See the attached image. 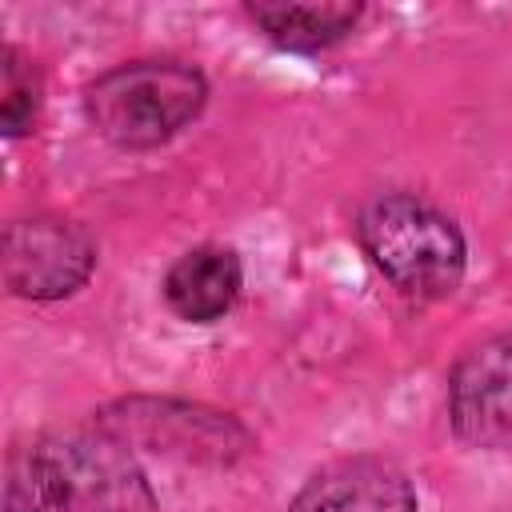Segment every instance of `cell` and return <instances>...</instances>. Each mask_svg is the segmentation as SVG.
Masks as SVG:
<instances>
[{
    "mask_svg": "<svg viewBox=\"0 0 512 512\" xmlns=\"http://www.w3.org/2000/svg\"><path fill=\"white\" fill-rule=\"evenodd\" d=\"M4 512H160V500L136 452L88 420L8 448Z\"/></svg>",
    "mask_w": 512,
    "mask_h": 512,
    "instance_id": "obj_1",
    "label": "cell"
},
{
    "mask_svg": "<svg viewBox=\"0 0 512 512\" xmlns=\"http://www.w3.org/2000/svg\"><path fill=\"white\" fill-rule=\"evenodd\" d=\"M352 236L372 268L408 300H448L468 272V244L460 224L420 192L392 188L360 204Z\"/></svg>",
    "mask_w": 512,
    "mask_h": 512,
    "instance_id": "obj_2",
    "label": "cell"
},
{
    "mask_svg": "<svg viewBox=\"0 0 512 512\" xmlns=\"http://www.w3.org/2000/svg\"><path fill=\"white\" fill-rule=\"evenodd\" d=\"M80 104L100 140L124 152H152L200 120L208 76L176 56H140L92 76Z\"/></svg>",
    "mask_w": 512,
    "mask_h": 512,
    "instance_id": "obj_3",
    "label": "cell"
},
{
    "mask_svg": "<svg viewBox=\"0 0 512 512\" xmlns=\"http://www.w3.org/2000/svg\"><path fill=\"white\" fill-rule=\"evenodd\" d=\"M92 420L132 452L196 468H232L256 452V436L240 416L180 396H120Z\"/></svg>",
    "mask_w": 512,
    "mask_h": 512,
    "instance_id": "obj_4",
    "label": "cell"
},
{
    "mask_svg": "<svg viewBox=\"0 0 512 512\" xmlns=\"http://www.w3.org/2000/svg\"><path fill=\"white\" fill-rule=\"evenodd\" d=\"M96 236L60 212H32L4 228L0 272L4 288L32 304L76 296L96 272Z\"/></svg>",
    "mask_w": 512,
    "mask_h": 512,
    "instance_id": "obj_5",
    "label": "cell"
},
{
    "mask_svg": "<svg viewBox=\"0 0 512 512\" xmlns=\"http://www.w3.org/2000/svg\"><path fill=\"white\" fill-rule=\"evenodd\" d=\"M444 416L460 444L512 456V324L476 340L448 368Z\"/></svg>",
    "mask_w": 512,
    "mask_h": 512,
    "instance_id": "obj_6",
    "label": "cell"
},
{
    "mask_svg": "<svg viewBox=\"0 0 512 512\" xmlns=\"http://www.w3.org/2000/svg\"><path fill=\"white\" fill-rule=\"evenodd\" d=\"M288 512H420L412 476L376 452H352L320 464Z\"/></svg>",
    "mask_w": 512,
    "mask_h": 512,
    "instance_id": "obj_7",
    "label": "cell"
},
{
    "mask_svg": "<svg viewBox=\"0 0 512 512\" xmlns=\"http://www.w3.org/2000/svg\"><path fill=\"white\" fill-rule=\"evenodd\" d=\"M244 292V260L232 244H196L180 252L164 280L160 296L168 312L184 324H216L224 320Z\"/></svg>",
    "mask_w": 512,
    "mask_h": 512,
    "instance_id": "obj_8",
    "label": "cell"
},
{
    "mask_svg": "<svg viewBox=\"0 0 512 512\" xmlns=\"http://www.w3.org/2000/svg\"><path fill=\"white\" fill-rule=\"evenodd\" d=\"M248 24L280 52L292 56H320L340 48L364 20V4L348 0H248Z\"/></svg>",
    "mask_w": 512,
    "mask_h": 512,
    "instance_id": "obj_9",
    "label": "cell"
},
{
    "mask_svg": "<svg viewBox=\"0 0 512 512\" xmlns=\"http://www.w3.org/2000/svg\"><path fill=\"white\" fill-rule=\"evenodd\" d=\"M44 108V76L32 52L20 44H4L0 52V128L8 140L36 132Z\"/></svg>",
    "mask_w": 512,
    "mask_h": 512,
    "instance_id": "obj_10",
    "label": "cell"
}]
</instances>
